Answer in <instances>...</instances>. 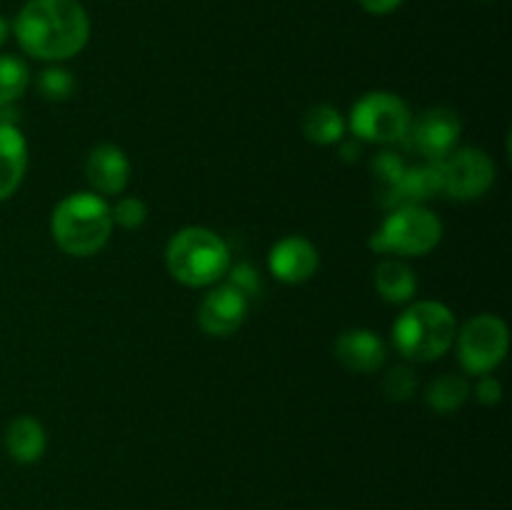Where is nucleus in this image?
<instances>
[{
  "instance_id": "nucleus-1",
  "label": "nucleus",
  "mask_w": 512,
  "mask_h": 510,
  "mask_svg": "<svg viewBox=\"0 0 512 510\" xmlns=\"http://www.w3.org/2000/svg\"><path fill=\"white\" fill-rule=\"evenodd\" d=\"M10 30L25 55L43 63H65L88 45L90 15L80 0H28Z\"/></svg>"
},
{
  "instance_id": "nucleus-2",
  "label": "nucleus",
  "mask_w": 512,
  "mask_h": 510,
  "mask_svg": "<svg viewBox=\"0 0 512 510\" xmlns=\"http://www.w3.org/2000/svg\"><path fill=\"white\" fill-rule=\"evenodd\" d=\"M50 235L70 258H93L113 235L110 203L93 190L65 195L50 215Z\"/></svg>"
},
{
  "instance_id": "nucleus-3",
  "label": "nucleus",
  "mask_w": 512,
  "mask_h": 510,
  "mask_svg": "<svg viewBox=\"0 0 512 510\" xmlns=\"http://www.w3.org/2000/svg\"><path fill=\"white\" fill-rule=\"evenodd\" d=\"M233 265L223 235L203 225H185L165 245V268L170 278L188 288H213Z\"/></svg>"
},
{
  "instance_id": "nucleus-4",
  "label": "nucleus",
  "mask_w": 512,
  "mask_h": 510,
  "mask_svg": "<svg viewBox=\"0 0 512 510\" xmlns=\"http://www.w3.org/2000/svg\"><path fill=\"white\" fill-rule=\"evenodd\" d=\"M455 333L458 318L440 300H410L390 330L395 350L413 363H433L443 358L453 348Z\"/></svg>"
},
{
  "instance_id": "nucleus-5",
  "label": "nucleus",
  "mask_w": 512,
  "mask_h": 510,
  "mask_svg": "<svg viewBox=\"0 0 512 510\" xmlns=\"http://www.w3.org/2000/svg\"><path fill=\"white\" fill-rule=\"evenodd\" d=\"M443 220L428 205H400L388 210L368 245L380 255L393 258H423L443 240Z\"/></svg>"
},
{
  "instance_id": "nucleus-6",
  "label": "nucleus",
  "mask_w": 512,
  "mask_h": 510,
  "mask_svg": "<svg viewBox=\"0 0 512 510\" xmlns=\"http://www.w3.org/2000/svg\"><path fill=\"white\" fill-rule=\"evenodd\" d=\"M345 120L348 133L360 143L393 145L403 143L413 113L400 95L390 90H370L355 100Z\"/></svg>"
},
{
  "instance_id": "nucleus-7",
  "label": "nucleus",
  "mask_w": 512,
  "mask_h": 510,
  "mask_svg": "<svg viewBox=\"0 0 512 510\" xmlns=\"http://www.w3.org/2000/svg\"><path fill=\"white\" fill-rule=\"evenodd\" d=\"M458 363L465 375L493 373L510 350V328L500 315L478 313L465 320L455 333Z\"/></svg>"
},
{
  "instance_id": "nucleus-8",
  "label": "nucleus",
  "mask_w": 512,
  "mask_h": 510,
  "mask_svg": "<svg viewBox=\"0 0 512 510\" xmlns=\"http://www.w3.org/2000/svg\"><path fill=\"white\" fill-rule=\"evenodd\" d=\"M440 165V193L450 200H478L493 188L498 165L483 148H455Z\"/></svg>"
},
{
  "instance_id": "nucleus-9",
  "label": "nucleus",
  "mask_w": 512,
  "mask_h": 510,
  "mask_svg": "<svg viewBox=\"0 0 512 510\" xmlns=\"http://www.w3.org/2000/svg\"><path fill=\"white\" fill-rule=\"evenodd\" d=\"M460 133H463V123L458 113L445 105H435L410 120L403 143H408V148H413L420 158L443 160L458 148Z\"/></svg>"
},
{
  "instance_id": "nucleus-10",
  "label": "nucleus",
  "mask_w": 512,
  "mask_h": 510,
  "mask_svg": "<svg viewBox=\"0 0 512 510\" xmlns=\"http://www.w3.org/2000/svg\"><path fill=\"white\" fill-rule=\"evenodd\" d=\"M250 298L230 283H218L203 295L198 305V325L210 338H230L248 318Z\"/></svg>"
},
{
  "instance_id": "nucleus-11",
  "label": "nucleus",
  "mask_w": 512,
  "mask_h": 510,
  "mask_svg": "<svg viewBox=\"0 0 512 510\" xmlns=\"http://www.w3.org/2000/svg\"><path fill=\"white\" fill-rule=\"evenodd\" d=\"M268 268L285 285H303L318 273L320 253L305 235H285L270 248Z\"/></svg>"
},
{
  "instance_id": "nucleus-12",
  "label": "nucleus",
  "mask_w": 512,
  "mask_h": 510,
  "mask_svg": "<svg viewBox=\"0 0 512 510\" xmlns=\"http://www.w3.org/2000/svg\"><path fill=\"white\" fill-rule=\"evenodd\" d=\"M83 170L90 190L103 195V198H110V195H120L128 188L133 165H130L128 155L120 145L100 143L85 155Z\"/></svg>"
},
{
  "instance_id": "nucleus-13",
  "label": "nucleus",
  "mask_w": 512,
  "mask_h": 510,
  "mask_svg": "<svg viewBox=\"0 0 512 510\" xmlns=\"http://www.w3.org/2000/svg\"><path fill=\"white\" fill-rule=\"evenodd\" d=\"M335 358L350 373H378L388 360V343L370 328H348L335 338Z\"/></svg>"
},
{
  "instance_id": "nucleus-14",
  "label": "nucleus",
  "mask_w": 512,
  "mask_h": 510,
  "mask_svg": "<svg viewBox=\"0 0 512 510\" xmlns=\"http://www.w3.org/2000/svg\"><path fill=\"white\" fill-rule=\"evenodd\" d=\"M28 173V140L20 125H0V203L13 198Z\"/></svg>"
},
{
  "instance_id": "nucleus-15",
  "label": "nucleus",
  "mask_w": 512,
  "mask_h": 510,
  "mask_svg": "<svg viewBox=\"0 0 512 510\" xmlns=\"http://www.w3.org/2000/svg\"><path fill=\"white\" fill-rule=\"evenodd\" d=\"M5 453L20 465L38 463L48 448V433H45L43 423L33 415H18L8 423L3 433Z\"/></svg>"
},
{
  "instance_id": "nucleus-16",
  "label": "nucleus",
  "mask_w": 512,
  "mask_h": 510,
  "mask_svg": "<svg viewBox=\"0 0 512 510\" xmlns=\"http://www.w3.org/2000/svg\"><path fill=\"white\" fill-rule=\"evenodd\" d=\"M373 283L380 298L390 305L410 303L415 293H418V275H415V270L403 258H393V255H388V258H383L375 265Z\"/></svg>"
},
{
  "instance_id": "nucleus-17",
  "label": "nucleus",
  "mask_w": 512,
  "mask_h": 510,
  "mask_svg": "<svg viewBox=\"0 0 512 510\" xmlns=\"http://www.w3.org/2000/svg\"><path fill=\"white\" fill-rule=\"evenodd\" d=\"M300 128H303L305 140L328 148V145H338L348 135V120L335 105L318 103L305 110Z\"/></svg>"
},
{
  "instance_id": "nucleus-18",
  "label": "nucleus",
  "mask_w": 512,
  "mask_h": 510,
  "mask_svg": "<svg viewBox=\"0 0 512 510\" xmlns=\"http://www.w3.org/2000/svg\"><path fill=\"white\" fill-rule=\"evenodd\" d=\"M470 390H473V383L468 380V375L443 373L428 383V388H425V403L438 415H453L468 403Z\"/></svg>"
},
{
  "instance_id": "nucleus-19",
  "label": "nucleus",
  "mask_w": 512,
  "mask_h": 510,
  "mask_svg": "<svg viewBox=\"0 0 512 510\" xmlns=\"http://www.w3.org/2000/svg\"><path fill=\"white\" fill-rule=\"evenodd\" d=\"M30 88V68L13 53L0 55V108L15 105Z\"/></svg>"
},
{
  "instance_id": "nucleus-20",
  "label": "nucleus",
  "mask_w": 512,
  "mask_h": 510,
  "mask_svg": "<svg viewBox=\"0 0 512 510\" xmlns=\"http://www.w3.org/2000/svg\"><path fill=\"white\" fill-rule=\"evenodd\" d=\"M75 88H78L75 75L58 63H50L48 68L40 70L38 78H35V90H38L40 98L48 100V103H65V100L73 98Z\"/></svg>"
},
{
  "instance_id": "nucleus-21",
  "label": "nucleus",
  "mask_w": 512,
  "mask_h": 510,
  "mask_svg": "<svg viewBox=\"0 0 512 510\" xmlns=\"http://www.w3.org/2000/svg\"><path fill=\"white\" fill-rule=\"evenodd\" d=\"M385 398L393 403H405L418 393V375L410 365H393L383 378Z\"/></svg>"
},
{
  "instance_id": "nucleus-22",
  "label": "nucleus",
  "mask_w": 512,
  "mask_h": 510,
  "mask_svg": "<svg viewBox=\"0 0 512 510\" xmlns=\"http://www.w3.org/2000/svg\"><path fill=\"white\" fill-rule=\"evenodd\" d=\"M110 215H113V225H120L125 230H138L148 220V203L138 195H120L110 205Z\"/></svg>"
},
{
  "instance_id": "nucleus-23",
  "label": "nucleus",
  "mask_w": 512,
  "mask_h": 510,
  "mask_svg": "<svg viewBox=\"0 0 512 510\" xmlns=\"http://www.w3.org/2000/svg\"><path fill=\"white\" fill-rule=\"evenodd\" d=\"M370 170H373V175L378 178L380 188H393L395 183H398V178L403 175L405 170V163L403 158H400L398 153H390V150H383V153H378L373 158V163H370Z\"/></svg>"
},
{
  "instance_id": "nucleus-24",
  "label": "nucleus",
  "mask_w": 512,
  "mask_h": 510,
  "mask_svg": "<svg viewBox=\"0 0 512 510\" xmlns=\"http://www.w3.org/2000/svg\"><path fill=\"white\" fill-rule=\"evenodd\" d=\"M470 395H475V400H478L480 405H488V408H493V405H498L500 400H503V383H500L493 373L478 375V380H475Z\"/></svg>"
},
{
  "instance_id": "nucleus-25",
  "label": "nucleus",
  "mask_w": 512,
  "mask_h": 510,
  "mask_svg": "<svg viewBox=\"0 0 512 510\" xmlns=\"http://www.w3.org/2000/svg\"><path fill=\"white\" fill-rule=\"evenodd\" d=\"M225 278H228L230 285H235L238 290H243L248 298H250V295L260 293V278H258V273L250 268V265H245V263L230 265V270H228V275H225Z\"/></svg>"
},
{
  "instance_id": "nucleus-26",
  "label": "nucleus",
  "mask_w": 512,
  "mask_h": 510,
  "mask_svg": "<svg viewBox=\"0 0 512 510\" xmlns=\"http://www.w3.org/2000/svg\"><path fill=\"white\" fill-rule=\"evenodd\" d=\"M405 0H358L360 8L370 15H390L403 5Z\"/></svg>"
},
{
  "instance_id": "nucleus-27",
  "label": "nucleus",
  "mask_w": 512,
  "mask_h": 510,
  "mask_svg": "<svg viewBox=\"0 0 512 510\" xmlns=\"http://www.w3.org/2000/svg\"><path fill=\"white\" fill-rule=\"evenodd\" d=\"M363 145L365 143H360L358 138H353V135H345L343 140H340L338 143V150H340V158L345 160V163H355V160L360 158V155H363Z\"/></svg>"
},
{
  "instance_id": "nucleus-28",
  "label": "nucleus",
  "mask_w": 512,
  "mask_h": 510,
  "mask_svg": "<svg viewBox=\"0 0 512 510\" xmlns=\"http://www.w3.org/2000/svg\"><path fill=\"white\" fill-rule=\"evenodd\" d=\"M8 35H10V23L3 18V15H0V48H3V45H5Z\"/></svg>"
}]
</instances>
